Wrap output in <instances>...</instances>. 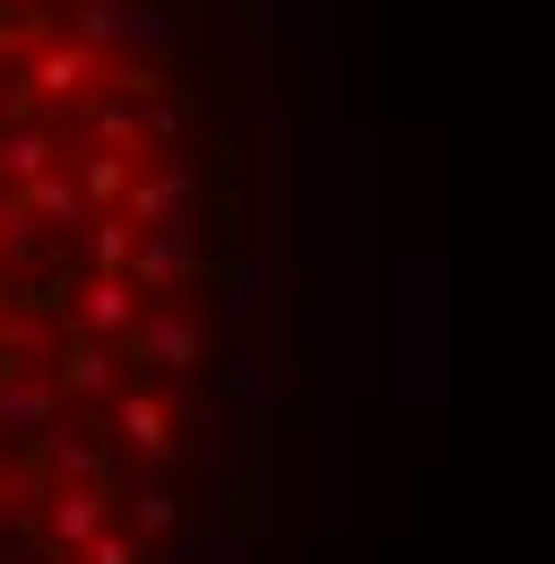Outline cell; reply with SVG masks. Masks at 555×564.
Instances as JSON below:
<instances>
[{"label": "cell", "mask_w": 555, "mask_h": 564, "mask_svg": "<svg viewBox=\"0 0 555 564\" xmlns=\"http://www.w3.org/2000/svg\"><path fill=\"white\" fill-rule=\"evenodd\" d=\"M270 452L261 0H0V564H252Z\"/></svg>", "instance_id": "obj_1"}]
</instances>
